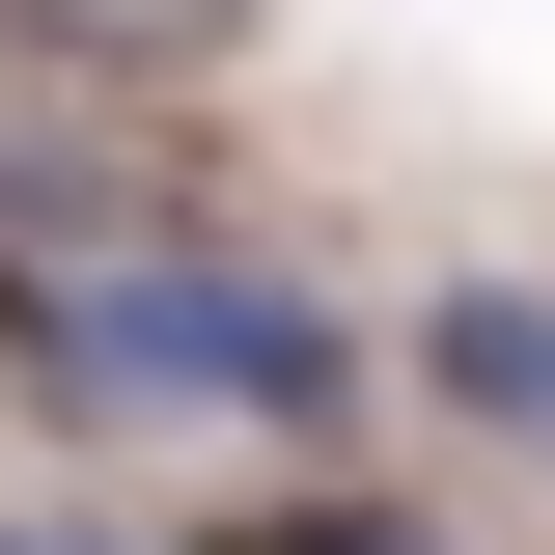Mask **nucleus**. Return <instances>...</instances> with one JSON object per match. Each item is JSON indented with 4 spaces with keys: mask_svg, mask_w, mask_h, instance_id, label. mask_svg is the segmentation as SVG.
<instances>
[{
    "mask_svg": "<svg viewBox=\"0 0 555 555\" xmlns=\"http://www.w3.org/2000/svg\"><path fill=\"white\" fill-rule=\"evenodd\" d=\"M0 389L83 416V444H167V416H278V444H334L389 361H361L334 278L222 250V222H83V250H0Z\"/></svg>",
    "mask_w": 555,
    "mask_h": 555,
    "instance_id": "1",
    "label": "nucleus"
},
{
    "mask_svg": "<svg viewBox=\"0 0 555 555\" xmlns=\"http://www.w3.org/2000/svg\"><path fill=\"white\" fill-rule=\"evenodd\" d=\"M389 389L473 416V444H555V278H444V306L389 334Z\"/></svg>",
    "mask_w": 555,
    "mask_h": 555,
    "instance_id": "2",
    "label": "nucleus"
},
{
    "mask_svg": "<svg viewBox=\"0 0 555 555\" xmlns=\"http://www.w3.org/2000/svg\"><path fill=\"white\" fill-rule=\"evenodd\" d=\"M167 555H444L416 500H250V528H167Z\"/></svg>",
    "mask_w": 555,
    "mask_h": 555,
    "instance_id": "3",
    "label": "nucleus"
},
{
    "mask_svg": "<svg viewBox=\"0 0 555 555\" xmlns=\"http://www.w3.org/2000/svg\"><path fill=\"white\" fill-rule=\"evenodd\" d=\"M0 28H56V56H222L250 0H0Z\"/></svg>",
    "mask_w": 555,
    "mask_h": 555,
    "instance_id": "4",
    "label": "nucleus"
}]
</instances>
